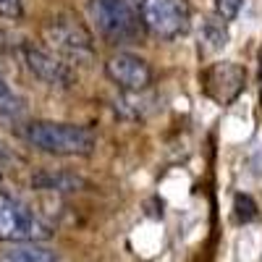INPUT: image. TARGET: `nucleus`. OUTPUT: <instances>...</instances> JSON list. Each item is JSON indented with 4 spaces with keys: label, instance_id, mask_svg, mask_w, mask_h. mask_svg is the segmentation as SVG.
I'll return each instance as SVG.
<instances>
[{
    "label": "nucleus",
    "instance_id": "obj_1",
    "mask_svg": "<svg viewBox=\"0 0 262 262\" xmlns=\"http://www.w3.org/2000/svg\"><path fill=\"white\" fill-rule=\"evenodd\" d=\"M24 137L42 152L60 158H86L95 152V131L76 123H55V121H32L24 128Z\"/></svg>",
    "mask_w": 262,
    "mask_h": 262
},
{
    "label": "nucleus",
    "instance_id": "obj_2",
    "mask_svg": "<svg viewBox=\"0 0 262 262\" xmlns=\"http://www.w3.org/2000/svg\"><path fill=\"white\" fill-rule=\"evenodd\" d=\"M90 18L107 45H137L144 37V21L123 0H90Z\"/></svg>",
    "mask_w": 262,
    "mask_h": 262
},
{
    "label": "nucleus",
    "instance_id": "obj_3",
    "mask_svg": "<svg viewBox=\"0 0 262 262\" xmlns=\"http://www.w3.org/2000/svg\"><path fill=\"white\" fill-rule=\"evenodd\" d=\"M42 37L48 42V50L55 53L58 58H63L66 63H90L95 58V39L92 32L86 29L81 21L71 13H60L55 18H50Z\"/></svg>",
    "mask_w": 262,
    "mask_h": 262
},
{
    "label": "nucleus",
    "instance_id": "obj_4",
    "mask_svg": "<svg viewBox=\"0 0 262 262\" xmlns=\"http://www.w3.org/2000/svg\"><path fill=\"white\" fill-rule=\"evenodd\" d=\"M0 238L8 244H39L50 238V228L13 196H0Z\"/></svg>",
    "mask_w": 262,
    "mask_h": 262
},
{
    "label": "nucleus",
    "instance_id": "obj_5",
    "mask_svg": "<svg viewBox=\"0 0 262 262\" xmlns=\"http://www.w3.org/2000/svg\"><path fill=\"white\" fill-rule=\"evenodd\" d=\"M144 27L163 39H176L191 29V11L186 0H144Z\"/></svg>",
    "mask_w": 262,
    "mask_h": 262
},
{
    "label": "nucleus",
    "instance_id": "obj_6",
    "mask_svg": "<svg viewBox=\"0 0 262 262\" xmlns=\"http://www.w3.org/2000/svg\"><path fill=\"white\" fill-rule=\"evenodd\" d=\"M247 86V69L242 63L223 60L212 63L202 71V92L217 102V105H231Z\"/></svg>",
    "mask_w": 262,
    "mask_h": 262
},
{
    "label": "nucleus",
    "instance_id": "obj_7",
    "mask_svg": "<svg viewBox=\"0 0 262 262\" xmlns=\"http://www.w3.org/2000/svg\"><path fill=\"white\" fill-rule=\"evenodd\" d=\"M105 74L123 92H142L152 81L149 63L139 55H131V53H113L105 60Z\"/></svg>",
    "mask_w": 262,
    "mask_h": 262
},
{
    "label": "nucleus",
    "instance_id": "obj_8",
    "mask_svg": "<svg viewBox=\"0 0 262 262\" xmlns=\"http://www.w3.org/2000/svg\"><path fill=\"white\" fill-rule=\"evenodd\" d=\"M24 58H27L29 71L37 79H42L45 84H53V86H71L74 84V69L63 58H58L55 53L34 48V45H27L24 48Z\"/></svg>",
    "mask_w": 262,
    "mask_h": 262
},
{
    "label": "nucleus",
    "instance_id": "obj_9",
    "mask_svg": "<svg viewBox=\"0 0 262 262\" xmlns=\"http://www.w3.org/2000/svg\"><path fill=\"white\" fill-rule=\"evenodd\" d=\"M0 262H58V254L42 244H11Z\"/></svg>",
    "mask_w": 262,
    "mask_h": 262
},
{
    "label": "nucleus",
    "instance_id": "obj_10",
    "mask_svg": "<svg viewBox=\"0 0 262 262\" xmlns=\"http://www.w3.org/2000/svg\"><path fill=\"white\" fill-rule=\"evenodd\" d=\"M32 184L37 189H48V191H76L79 186H84V181L74 176V173H53V170L37 173Z\"/></svg>",
    "mask_w": 262,
    "mask_h": 262
},
{
    "label": "nucleus",
    "instance_id": "obj_11",
    "mask_svg": "<svg viewBox=\"0 0 262 262\" xmlns=\"http://www.w3.org/2000/svg\"><path fill=\"white\" fill-rule=\"evenodd\" d=\"M200 42L207 53H221L228 45V29L221 18H205L200 29Z\"/></svg>",
    "mask_w": 262,
    "mask_h": 262
},
{
    "label": "nucleus",
    "instance_id": "obj_12",
    "mask_svg": "<svg viewBox=\"0 0 262 262\" xmlns=\"http://www.w3.org/2000/svg\"><path fill=\"white\" fill-rule=\"evenodd\" d=\"M21 111H24V100L11 90L3 74H0V116H18Z\"/></svg>",
    "mask_w": 262,
    "mask_h": 262
},
{
    "label": "nucleus",
    "instance_id": "obj_13",
    "mask_svg": "<svg viewBox=\"0 0 262 262\" xmlns=\"http://www.w3.org/2000/svg\"><path fill=\"white\" fill-rule=\"evenodd\" d=\"M233 215L238 223H252L257 217V205L249 194H236L233 196Z\"/></svg>",
    "mask_w": 262,
    "mask_h": 262
},
{
    "label": "nucleus",
    "instance_id": "obj_14",
    "mask_svg": "<svg viewBox=\"0 0 262 262\" xmlns=\"http://www.w3.org/2000/svg\"><path fill=\"white\" fill-rule=\"evenodd\" d=\"M242 3L244 0H215V13L221 21H233L242 11Z\"/></svg>",
    "mask_w": 262,
    "mask_h": 262
},
{
    "label": "nucleus",
    "instance_id": "obj_15",
    "mask_svg": "<svg viewBox=\"0 0 262 262\" xmlns=\"http://www.w3.org/2000/svg\"><path fill=\"white\" fill-rule=\"evenodd\" d=\"M21 13H24L21 0H0V16L3 18H18Z\"/></svg>",
    "mask_w": 262,
    "mask_h": 262
},
{
    "label": "nucleus",
    "instance_id": "obj_16",
    "mask_svg": "<svg viewBox=\"0 0 262 262\" xmlns=\"http://www.w3.org/2000/svg\"><path fill=\"white\" fill-rule=\"evenodd\" d=\"M123 3H128L131 8H137V11H139V8L144 6V0H123Z\"/></svg>",
    "mask_w": 262,
    "mask_h": 262
},
{
    "label": "nucleus",
    "instance_id": "obj_17",
    "mask_svg": "<svg viewBox=\"0 0 262 262\" xmlns=\"http://www.w3.org/2000/svg\"><path fill=\"white\" fill-rule=\"evenodd\" d=\"M259 100H262V48H259Z\"/></svg>",
    "mask_w": 262,
    "mask_h": 262
},
{
    "label": "nucleus",
    "instance_id": "obj_18",
    "mask_svg": "<svg viewBox=\"0 0 262 262\" xmlns=\"http://www.w3.org/2000/svg\"><path fill=\"white\" fill-rule=\"evenodd\" d=\"M3 160H8V152H6L3 144H0V163H3Z\"/></svg>",
    "mask_w": 262,
    "mask_h": 262
},
{
    "label": "nucleus",
    "instance_id": "obj_19",
    "mask_svg": "<svg viewBox=\"0 0 262 262\" xmlns=\"http://www.w3.org/2000/svg\"><path fill=\"white\" fill-rule=\"evenodd\" d=\"M0 179H3V176H0Z\"/></svg>",
    "mask_w": 262,
    "mask_h": 262
}]
</instances>
